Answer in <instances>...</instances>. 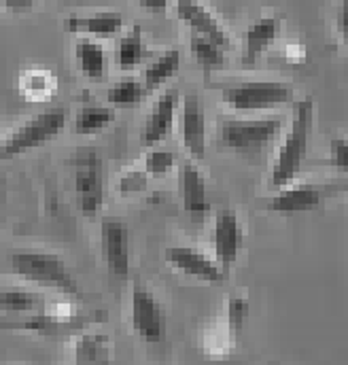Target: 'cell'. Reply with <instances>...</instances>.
I'll return each instance as SVG.
<instances>
[{
  "instance_id": "cell-29",
  "label": "cell",
  "mask_w": 348,
  "mask_h": 365,
  "mask_svg": "<svg viewBox=\"0 0 348 365\" xmlns=\"http://www.w3.org/2000/svg\"><path fill=\"white\" fill-rule=\"evenodd\" d=\"M251 314V304L247 297L242 295H232L227 299V306H225V321H227V329L230 334H240L245 329V323Z\"/></svg>"
},
{
  "instance_id": "cell-12",
  "label": "cell",
  "mask_w": 348,
  "mask_h": 365,
  "mask_svg": "<svg viewBox=\"0 0 348 365\" xmlns=\"http://www.w3.org/2000/svg\"><path fill=\"white\" fill-rule=\"evenodd\" d=\"M178 195L187 217L193 223H202L208 215L210 204L206 193V179L193 160H185L178 164Z\"/></svg>"
},
{
  "instance_id": "cell-8",
  "label": "cell",
  "mask_w": 348,
  "mask_h": 365,
  "mask_svg": "<svg viewBox=\"0 0 348 365\" xmlns=\"http://www.w3.org/2000/svg\"><path fill=\"white\" fill-rule=\"evenodd\" d=\"M338 191H347L342 185H321V182H300V185H287L278 189V193L270 200L267 208L278 215H297V212H312L323 208V204L336 195Z\"/></svg>"
},
{
  "instance_id": "cell-37",
  "label": "cell",
  "mask_w": 348,
  "mask_h": 365,
  "mask_svg": "<svg viewBox=\"0 0 348 365\" xmlns=\"http://www.w3.org/2000/svg\"><path fill=\"white\" fill-rule=\"evenodd\" d=\"M2 208H4V179L0 177V223H2Z\"/></svg>"
},
{
  "instance_id": "cell-16",
  "label": "cell",
  "mask_w": 348,
  "mask_h": 365,
  "mask_svg": "<svg viewBox=\"0 0 348 365\" xmlns=\"http://www.w3.org/2000/svg\"><path fill=\"white\" fill-rule=\"evenodd\" d=\"M68 34H83L87 38H111L123 30V15L117 11H102L93 15H71L64 21Z\"/></svg>"
},
{
  "instance_id": "cell-24",
  "label": "cell",
  "mask_w": 348,
  "mask_h": 365,
  "mask_svg": "<svg viewBox=\"0 0 348 365\" xmlns=\"http://www.w3.org/2000/svg\"><path fill=\"white\" fill-rule=\"evenodd\" d=\"M115 121V110L108 106H83L73 119V132L77 136H93L104 132Z\"/></svg>"
},
{
  "instance_id": "cell-11",
  "label": "cell",
  "mask_w": 348,
  "mask_h": 365,
  "mask_svg": "<svg viewBox=\"0 0 348 365\" xmlns=\"http://www.w3.org/2000/svg\"><path fill=\"white\" fill-rule=\"evenodd\" d=\"M180 140L193 162L206 158V110L198 93H187L180 106Z\"/></svg>"
},
{
  "instance_id": "cell-18",
  "label": "cell",
  "mask_w": 348,
  "mask_h": 365,
  "mask_svg": "<svg viewBox=\"0 0 348 365\" xmlns=\"http://www.w3.org/2000/svg\"><path fill=\"white\" fill-rule=\"evenodd\" d=\"M17 90L30 102H45L56 96L58 91V77L49 68H26L17 77Z\"/></svg>"
},
{
  "instance_id": "cell-26",
  "label": "cell",
  "mask_w": 348,
  "mask_h": 365,
  "mask_svg": "<svg viewBox=\"0 0 348 365\" xmlns=\"http://www.w3.org/2000/svg\"><path fill=\"white\" fill-rule=\"evenodd\" d=\"M147 98V90L138 79H121L106 91V100L113 108H136Z\"/></svg>"
},
{
  "instance_id": "cell-38",
  "label": "cell",
  "mask_w": 348,
  "mask_h": 365,
  "mask_svg": "<svg viewBox=\"0 0 348 365\" xmlns=\"http://www.w3.org/2000/svg\"><path fill=\"white\" fill-rule=\"evenodd\" d=\"M0 143H2V136H0Z\"/></svg>"
},
{
  "instance_id": "cell-1",
  "label": "cell",
  "mask_w": 348,
  "mask_h": 365,
  "mask_svg": "<svg viewBox=\"0 0 348 365\" xmlns=\"http://www.w3.org/2000/svg\"><path fill=\"white\" fill-rule=\"evenodd\" d=\"M314 123V102L312 98H304L300 102H293V119L289 125V132L285 140L280 143L272 173H270V187L272 189H282L300 177L306 153H308V143H310V132Z\"/></svg>"
},
{
  "instance_id": "cell-5",
  "label": "cell",
  "mask_w": 348,
  "mask_h": 365,
  "mask_svg": "<svg viewBox=\"0 0 348 365\" xmlns=\"http://www.w3.org/2000/svg\"><path fill=\"white\" fill-rule=\"evenodd\" d=\"M73 185L77 210L86 217H96L104 202V175L98 149H79L73 158Z\"/></svg>"
},
{
  "instance_id": "cell-14",
  "label": "cell",
  "mask_w": 348,
  "mask_h": 365,
  "mask_svg": "<svg viewBox=\"0 0 348 365\" xmlns=\"http://www.w3.org/2000/svg\"><path fill=\"white\" fill-rule=\"evenodd\" d=\"M178 102H180V96H178V90H174V88L160 93V98L155 100V104L143 125V132H140L143 147H147V149L158 147L173 134Z\"/></svg>"
},
{
  "instance_id": "cell-23",
  "label": "cell",
  "mask_w": 348,
  "mask_h": 365,
  "mask_svg": "<svg viewBox=\"0 0 348 365\" xmlns=\"http://www.w3.org/2000/svg\"><path fill=\"white\" fill-rule=\"evenodd\" d=\"M178 68H180V53L176 49H168L160 58H155L145 68V75H143V86L147 93L158 91L162 86H166L178 73Z\"/></svg>"
},
{
  "instance_id": "cell-30",
  "label": "cell",
  "mask_w": 348,
  "mask_h": 365,
  "mask_svg": "<svg viewBox=\"0 0 348 365\" xmlns=\"http://www.w3.org/2000/svg\"><path fill=\"white\" fill-rule=\"evenodd\" d=\"M230 329H221V327H210L204 331L202 336V349L208 357H225L230 353Z\"/></svg>"
},
{
  "instance_id": "cell-28",
  "label": "cell",
  "mask_w": 348,
  "mask_h": 365,
  "mask_svg": "<svg viewBox=\"0 0 348 365\" xmlns=\"http://www.w3.org/2000/svg\"><path fill=\"white\" fill-rule=\"evenodd\" d=\"M176 166V158H174L173 151L168 149H162L160 145L158 147H151L147 158H145V173L151 177V179H162L166 175H170Z\"/></svg>"
},
{
  "instance_id": "cell-10",
  "label": "cell",
  "mask_w": 348,
  "mask_h": 365,
  "mask_svg": "<svg viewBox=\"0 0 348 365\" xmlns=\"http://www.w3.org/2000/svg\"><path fill=\"white\" fill-rule=\"evenodd\" d=\"M242 247H245V227L240 217L230 208L219 210L213 225V251H215V262L221 266L223 272L230 274L242 253Z\"/></svg>"
},
{
  "instance_id": "cell-3",
  "label": "cell",
  "mask_w": 348,
  "mask_h": 365,
  "mask_svg": "<svg viewBox=\"0 0 348 365\" xmlns=\"http://www.w3.org/2000/svg\"><path fill=\"white\" fill-rule=\"evenodd\" d=\"M66 110L56 106L49 110H43L34 117H30L28 121H24L17 130H13L9 136L2 138L0 143V166L19 158L26 151L39 149L51 140H56L64 128H66Z\"/></svg>"
},
{
  "instance_id": "cell-32",
  "label": "cell",
  "mask_w": 348,
  "mask_h": 365,
  "mask_svg": "<svg viewBox=\"0 0 348 365\" xmlns=\"http://www.w3.org/2000/svg\"><path fill=\"white\" fill-rule=\"evenodd\" d=\"M329 164L332 168L347 173L348 168V143L347 138H334L329 143Z\"/></svg>"
},
{
  "instance_id": "cell-33",
  "label": "cell",
  "mask_w": 348,
  "mask_h": 365,
  "mask_svg": "<svg viewBox=\"0 0 348 365\" xmlns=\"http://www.w3.org/2000/svg\"><path fill=\"white\" fill-rule=\"evenodd\" d=\"M36 6V0H0V9L11 15H21L28 13Z\"/></svg>"
},
{
  "instance_id": "cell-36",
  "label": "cell",
  "mask_w": 348,
  "mask_h": 365,
  "mask_svg": "<svg viewBox=\"0 0 348 365\" xmlns=\"http://www.w3.org/2000/svg\"><path fill=\"white\" fill-rule=\"evenodd\" d=\"M285 56L293 62H302L306 58V49L302 45H289V47H285Z\"/></svg>"
},
{
  "instance_id": "cell-6",
  "label": "cell",
  "mask_w": 348,
  "mask_h": 365,
  "mask_svg": "<svg viewBox=\"0 0 348 365\" xmlns=\"http://www.w3.org/2000/svg\"><path fill=\"white\" fill-rule=\"evenodd\" d=\"M282 132L278 117L263 119H223L219 125V140L227 149L253 151L270 145Z\"/></svg>"
},
{
  "instance_id": "cell-7",
  "label": "cell",
  "mask_w": 348,
  "mask_h": 365,
  "mask_svg": "<svg viewBox=\"0 0 348 365\" xmlns=\"http://www.w3.org/2000/svg\"><path fill=\"white\" fill-rule=\"evenodd\" d=\"M130 304H132L130 317H132L134 334L147 344L164 342L168 334V317H166L162 302L155 297V293L143 284H136L132 289Z\"/></svg>"
},
{
  "instance_id": "cell-21",
  "label": "cell",
  "mask_w": 348,
  "mask_h": 365,
  "mask_svg": "<svg viewBox=\"0 0 348 365\" xmlns=\"http://www.w3.org/2000/svg\"><path fill=\"white\" fill-rule=\"evenodd\" d=\"M75 64L91 81H100L106 73V56L104 47L93 38H79L75 43Z\"/></svg>"
},
{
  "instance_id": "cell-4",
  "label": "cell",
  "mask_w": 348,
  "mask_h": 365,
  "mask_svg": "<svg viewBox=\"0 0 348 365\" xmlns=\"http://www.w3.org/2000/svg\"><path fill=\"white\" fill-rule=\"evenodd\" d=\"M221 98L230 110L265 113L295 102V88L285 81H245L221 90Z\"/></svg>"
},
{
  "instance_id": "cell-15",
  "label": "cell",
  "mask_w": 348,
  "mask_h": 365,
  "mask_svg": "<svg viewBox=\"0 0 348 365\" xmlns=\"http://www.w3.org/2000/svg\"><path fill=\"white\" fill-rule=\"evenodd\" d=\"M174 11H176V17L183 24H187L193 34H202V36L215 41L217 45H221L223 49L230 45L227 30L223 28L219 17L200 0H176Z\"/></svg>"
},
{
  "instance_id": "cell-22",
  "label": "cell",
  "mask_w": 348,
  "mask_h": 365,
  "mask_svg": "<svg viewBox=\"0 0 348 365\" xmlns=\"http://www.w3.org/2000/svg\"><path fill=\"white\" fill-rule=\"evenodd\" d=\"M73 321H60L49 312H30V314H13V319H0V329H17V331H34V334H58Z\"/></svg>"
},
{
  "instance_id": "cell-2",
  "label": "cell",
  "mask_w": 348,
  "mask_h": 365,
  "mask_svg": "<svg viewBox=\"0 0 348 365\" xmlns=\"http://www.w3.org/2000/svg\"><path fill=\"white\" fill-rule=\"evenodd\" d=\"M9 266H11V272L17 278L26 280L30 284L51 289V291H58L62 295H73V297H77L81 293L79 282L75 280L66 262L51 251L17 249L11 253Z\"/></svg>"
},
{
  "instance_id": "cell-20",
  "label": "cell",
  "mask_w": 348,
  "mask_h": 365,
  "mask_svg": "<svg viewBox=\"0 0 348 365\" xmlns=\"http://www.w3.org/2000/svg\"><path fill=\"white\" fill-rule=\"evenodd\" d=\"M45 308H47V299L39 291L21 289V287H9L0 291V310L6 314L43 312Z\"/></svg>"
},
{
  "instance_id": "cell-35",
  "label": "cell",
  "mask_w": 348,
  "mask_h": 365,
  "mask_svg": "<svg viewBox=\"0 0 348 365\" xmlns=\"http://www.w3.org/2000/svg\"><path fill=\"white\" fill-rule=\"evenodd\" d=\"M347 15H348V0H340V11L336 15V30L342 38H347Z\"/></svg>"
},
{
  "instance_id": "cell-25",
  "label": "cell",
  "mask_w": 348,
  "mask_h": 365,
  "mask_svg": "<svg viewBox=\"0 0 348 365\" xmlns=\"http://www.w3.org/2000/svg\"><path fill=\"white\" fill-rule=\"evenodd\" d=\"M147 58V45L143 36V28L136 26L132 28L126 36L119 38L117 45V64L121 71H132L138 68Z\"/></svg>"
},
{
  "instance_id": "cell-17",
  "label": "cell",
  "mask_w": 348,
  "mask_h": 365,
  "mask_svg": "<svg viewBox=\"0 0 348 365\" xmlns=\"http://www.w3.org/2000/svg\"><path fill=\"white\" fill-rule=\"evenodd\" d=\"M278 34H280V19L278 17L265 15V17H260L257 21H253L245 32L242 64L253 66L263 56V51L278 38Z\"/></svg>"
},
{
  "instance_id": "cell-27",
  "label": "cell",
  "mask_w": 348,
  "mask_h": 365,
  "mask_svg": "<svg viewBox=\"0 0 348 365\" xmlns=\"http://www.w3.org/2000/svg\"><path fill=\"white\" fill-rule=\"evenodd\" d=\"M189 49L193 60L204 68V71H217L219 66H223L225 62V51L221 45H217L215 41L202 36V34H193L189 38Z\"/></svg>"
},
{
  "instance_id": "cell-19",
  "label": "cell",
  "mask_w": 348,
  "mask_h": 365,
  "mask_svg": "<svg viewBox=\"0 0 348 365\" xmlns=\"http://www.w3.org/2000/svg\"><path fill=\"white\" fill-rule=\"evenodd\" d=\"M73 361L79 365H104L113 361V346L106 334H83L73 342Z\"/></svg>"
},
{
  "instance_id": "cell-13",
  "label": "cell",
  "mask_w": 348,
  "mask_h": 365,
  "mask_svg": "<svg viewBox=\"0 0 348 365\" xmlns=\"http://www.w3.org/2000/svg\"><path fill=\"white\" fill-rule=\"evenodd\" d=\"M166 262L176 272L208 282V284H221L227 278V274L221 270V266L215 259H210L206 253L193 247H168Z\"/></svg>"
},
{
  "instance_id": "cell-9",
  "label": "cell",
  "mask_w": 348,
  "mask_h": 365,
  "mask_svg": "<svg viewBox=\"0 0 348 365\" xmlns=\"http://www.w3.org/2000/svg\"><path fill=\"white\" fill-rule=\"evenodd\" d=\"M100 253L113 278L126 280L130 276V230L121 219L104 217L100 221Z\"/></svg>"
},
{
  "instance_id": "cell-34",
  "label": "cell",
  "mask_w": 348,
  "mask_h": 365,
  "mask_svg": "<svg viewBox=\"0 0 348 365\" xmlns=\"http://www.w3.org/2000/svg\"><path fill=\"white\" fill-rule=\"evenodd\" d=\"M140 9H145L147 13H164L168 11V6L173 4V0H136Z\"/></svg>"
},
{
  "instance_id": "cell-31",
  "label": "cell",
  "mask_w": 348,
  "mask_h": 365,
  "mask_svg": "<svg viewBox=\"0 0 348 365\" xmlns=\"http://www.w3.org/2000/svg\"><path fill=\"white\" fill-rule=\"evenodd\" d=\"M149 175L143 170H126L119 181H117V191L123 195V197H130V195H138L143 191H147L149 187Z\"/></svg>"
}]
</instances>
